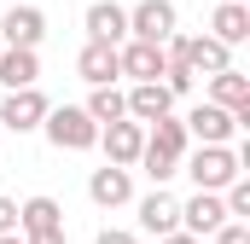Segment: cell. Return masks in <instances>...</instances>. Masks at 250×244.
Instances as JSON below:
<instances>
[{
	"mask_svg": "<svg viewBox=\"0 0 250 244\" xmlns=\"http://www.w3.org/2000/svg\"><path fill=\"white\" fill-rule=\"evenodd\" d=\"M41 128H47V140H53L59 151H93V145H99V122L87 117L82 105H47Z\"/></svg>",
	"mask_w": 250,
	"mask_h": 244,
	"instance_id": "3",
	"label": "cell"
},
{
	"mask_svg": "<svg viewBox=\"0 0 250 244\" xmlns=\"http://www.w3.org/2000/svg\"><path fill=\"white\" fill-rule=\"evenodd\" d=\"M76 76H82V81H93V87L117 81V76H123L117 47H111V41H87V47H82V59H76Z\"/></svg>",
	"mask_w": 250,
	"mask_h": 244,
	"instance_id": "15",
	"label": "cell"
},
{
	"mask_svg": "<svg viewBox=\"0 0 250 244\" xmlns=\"http://www.w3.org/2000/svg\"><path fill=\"white\" fill-rule=\"evenodd\" d=\"M59 227H64V209H59V198H29V203H18V233H23V239L59 233Z\"/></svg>",
	"mask_w": 250,
	"mask_h": 244,
	"instance_id": "17",
	"label": "cell"
},
{
	"mask_svg": "<svg viewBox=\"0 0 250 244\" xmlns=\"http://www.w3.org/2000/svg\"><path fill=\"white\" fill-rule=\"evenodd\" d=\"M41 117H47V93L41 87H12L0 99V128H12V134H35Z\"/></svg>",
	"mask_w": 250,
	"mask_h": 244,
	"instance_id": "5",
	"label": "cell"
},
{
	"mask_svg": "<svg viewBox=\"0 0 250 244\" xmlns=\"http://www.w3.org/2000/svg\"><path fill=\"white\" fill-rule=\"evenodd\" d=\"M157 244H204V239H198V233H187V227H175V233H163Z\"/></svg>",
	"mask_w": 250,
	"mask_h": 244,
	"instance_id": "25",
	"label": "cell"
},
{
	"mask_svg": "<svg viewBox=\"0 0 250 244\" xmlns=\"http://www.w3.org/2000/svg\"><path fill=\"white\" fill-rule=\"evenodd\" d=\"M209 35L227 41V47H245L250 41V6L245 0H221V6L209 12Z\"/></svg>",
	"mask_w": 250,
	"mask_h": 244,
	"instance_id": "16",
	"label": "cell"
},
{
	"mask_svg": "<svg viewBox=\"0 0 250 244\" xmlns=\"http://www.w3.org/2000/svg\"><path fill=\"white\" fill-rule=\"evenodd\" d=\"M0 244H23V233H0Z\"/></svg>",
	"mask_w": 250,
	"mask_h": 244,
	"instance_id": "27",
	"label": "cell"
},
{
	"mask_svg": "<svg viewBox=\"0 0 250 244\" xmlns=\"http://www.w3.org/2000/svg\"><path fill=\"white\" fill-rule=\"evenodd\" d=\"M82 111H87V117L99 122V128H105V122L128 117V99H123V93H117V81H105V87H93V99H87Z\"/></svg>",
	"mask_w": 250,
	"mask_h": 244,
	"instance_id": "21",
	"label": "cell"
},
{
	"mask_svg": "<svg viewBox=\"0 0 250 244\" xmlns=\"http://www.w3.org/2000/svg\"><path fill=\"white\" fill-rule=\"evenodd\" d=\"M209 239H215V244H250V227H245V221H221Z\"/></svg>",
	"mask_w": 250,
	"mask_h": 244,
	"instance_id": "22",
	"label": "cell"
},
{
	"mask_svg": "<svg viewBox=\"0 0 250 244\" xmlns=\"http://www.w3.org/2000/svg\"><path fill=\"white\" fill-rule=\"evenodd\" d=\"M35 76H41L35 47H0V87H6V93H12V87H35Z\"/></svg>",
	"mask_w": 250,
	"mask_h": 244,
	"instance_id": "19",
	"label": "cell"
},
{
	"mask_svg": "<svg viewBox=\"0 0 250 244\" xmlns=\"http://www.w3.org/2000/svg\"><path fill=\"white\" fill-rule=\"evenodd\" d=\"M187 145H192V140H187V122H175L169 111H163L157 122H146V145H140V157H134V163H140L151 181L163 186L169 175H181V157H187Z\"/></svg>",
	"mask_w": 250,
	"mask_h": 244,
	"instance_id": "1",
	"label": "cell"
},
{
	"mask_svg": "<svg viewBox=\"0 0 250 244\" xmlns=\"http://www.w3.org/2000/svg\"><path fill=\"white\" fill-rule=\"evenodd\" d=\"M23 244H64V227L59 233H41V239H23Z\"/></svg>",
	"mask_w": 250,
	"mask_h": 244,
	"instance_id": "26",
	"label": "cell"
},
{
	"mask_svg": "<svg viewBox=\"0 0 250 244\" xmlns=\"http://www.w3.org/2000/svg\"><path fill=\"white\" fill-rule=\"evenodd\" d=\"M181 163H187V175L198 181V192H221L227 181H239L250 169V145H198V151L187 145Z\"/></svg>",
	"mask_w": 250,
	"mask_h": 244,
	"instance_id": "2",
	"label": "cell"
},
{
	"mask_svg": "<svg viewBox=\"0 0 250 244\" xmlns=\"http://www.w3.org/2000/svg\"><path fill=\"white\" fill-rule=\"evenodd\" d=\"M117 59H123V76H134V81H163L169 53H163L157 41H134V35H128L123 47H117Z\"/></svg>",
	"mask_w": 250,
	"mask_h": 244,
	"instance_id": "9",
	"label": "cell"
},
{
	"mask_svg": "<svg viewBox=\"0 0 250 244\" xmlns=\"http://www.w3.org/2000/svg\"><path fill=\"white\" fill-rule=\"evenodd\" d=\"M0 47H6V41H0Z\"/></svg>",
	"mask_w": 250,
	"mask_h": 244,
	"instance_id": "28",
	"label": "cell"
},
{
	"mask_svg": "<svg viewBox=\"0 0 250 244\" xmlns=\"http://www.w3.org/2000/svg\"><path fill=\"white\" fill-rule=\"evenodd\" d=\"M175 23H181V12H175V0H140L134 12H128V35L134 41H169L175 35Z\"/></svg>",
	"mask_w": 250,
	"mask_h": 244,
	"instance_id": "4",
	"label": "cell"
},
{
	"mask_svg": "<svg viewBox=\"0 0 250 244\" xmlns=\"http://www.w3.org/2000/svg\"><path fill=\"white\" fill-rule=\"evenodd\" d=\"M209 99H215L221 111H233L239 128H250V76H239L233 64H227V70H215V76H209Z\"/></svg>",
	"mask_w": 250,
	"mask_h": 244,
	"instance_id": "8",
	"label": "cell"
},
{
	"mask_svg": "<svg viewBox=\"0 0 250 244\" xmlns=\"http://www.w3.org/2000/svg\"><path fill=\"white\" fill-rule=\"evenodd\" d=\"M0 233H18V203L0 192Z\"/></svg>",
	"mask_w": 250,
	"mask_h": 244,
	"instance_id": "23",
	"label": "cell"
},
{
	"mask_svg": "<svg viewBox=\"0 0 250 244\" xmlns=\"http://www.w3.org/2000/svg\"><path fill=\"white\" fill-rule=\"evenodd\" d=\"M99 145H105V163L134 169V157H140V145H146V122H134V117L105 122V128H99Z\"/></svg>",
	"mask_w": 250,
	"mask_h": 244,
	"instance_id": "7",
	"label": "cell"
},
{
	"mask_svg": "<svg viewBox=\"0 0 250 244\" xmlns=\"http://www.w3.org/2000/svg\"><path fill=\"white\" fill-rule=\"evenodd\" d=\"M221 221H233V215H227V203H221V192H192L187 203H181V227L198 233V239H209Z\"/></svg>",
	"mask_w": 250,
	"mask_h": 244,
	"instance_id": "10",
	"label": "cell"
},
{
	"mask_svg": "<svg viewBox=\"0 0 250 244\" xmlns=\"http://www.w3.org/2000/svg\"><path fill=\"white\" fill-rule=\"evenodd\" d=\"M87 41H111V47H123V41H128V6H117V0H93V6H87Z\"/></svg>",
	"mask_w": 250,
	"mask_h": 244,
	"instance_id": "14",
	"label": "cell"
},
{
	"mask_svg": "<svg viewBox=\"0 0 250 244\" xmlns=\"http://www.w3.org/2000/svg\"><path fill=\"white\" fill-rule=\"evenodd\" d=\"M245 6H250V0H245Z\"/></svg>",
	"mask_w": 250,
	"mask_h": 244,
	"instance_id": "29",
	"label": "cell"
},
{
	"mask_svg": "<svg viewBox=\"0 0 250 244\" xmlns=\"http://www.w3.org/2000/svg\"><path fill=\"white\" fill-rule=\"evenodd\" d=\"M233 134H239V122H233V111H221L215 99L192 105V117H187V140H198V145H227Z\"/></svg>",
	"mask_w": 250,
	"mask_h": 244,
	"instance_id": "6",
	"label": "cell"
},
{
	"mask_svg": "<svg viewBox=\"0 0 250 244\" xmlns=\"http://www.w3.org/2000/svg\"><path fill=\"white\" fill-rule=\"evenodd\" d=\"M123 99H128V117H134V122H157L169 105H175V93H169L163 81H134Z\"/></svg>",
	"mask_w": 250,
	"mask_h": 244,
	"instance_id": "18",
	"label": "cell"
},
{
	"mask_svg": "<svg viewBox=\"0 0 250 244\" xmlns=\"http://www.w3.org/2000/svg\"><path fill=\"white\" fill-rule=\"evenodd\" d=\"M93 244H140V239H134L128 227H105V233H99V239H93Z\"/></svg>",
	"mask_w": 250,
	"mask_h": 244,
	"instance_id": "24",
	"label": "cell"
},
{
	"mask_svg": "<svg viewBox=\"0 0 250 244\" xmlns=\"http://www.w3.org/2000/svg\"><path fill=\"white\" fill-rule=\"evenodd\" d=\"M140 227H146V233H157V239H163V233H175V227H181V203H175L163 186H157V192H146V198H140Z\"/></svg>",
	"mask_w": 250,
	"mask_h": 244,
	"instance_id": "20",
	"label": "cell"
},
{
	"mask_svg": "<svg viewBox=\"0 0 250 244\" xmlns=\"http://www.w3.org/2000/svg\"><path fill=\"white\" fill-rule=\"evenodd\" d=\"M181 59L192 64V76H215L233 64V47L215 41V35H181Z\"/></svg>",
	"mask_w": 250,
	"mask_h": 244,
	"instance_id": "12",
	"label": "cell"
},
{
	"mask_svg": "<svg viewBox=\"0 0 250 244\" xmlns=\"http://www.w3.org/2000/svg\"><path fill=\"white\" fill-rule=\"evenodd\" d=\"M87 198H93L99 209H123L128 198H134L128 169H123V163H105V169H93V175H87Z\"/></svg>",
	"mask_w": 250,
	"mask_h": 244,
	"instance_id": "13",
	"label": "cell"
},
{
	"mask_svg": "<svg viewBox=\"0 0 250 244\" xmlns=\"http://www.w3.org/2000/svg\"><path fill=\"white\" fill-rule=\"evenodd\" d=\"M41 35H47V12L41 6H12L0 18V41L6 47H41Z\"/></svg>",
	"mask_w": 250,
	"mask_h": 244,
	"instance_id": "11",
	"label": "cell"
}]
</instances>
